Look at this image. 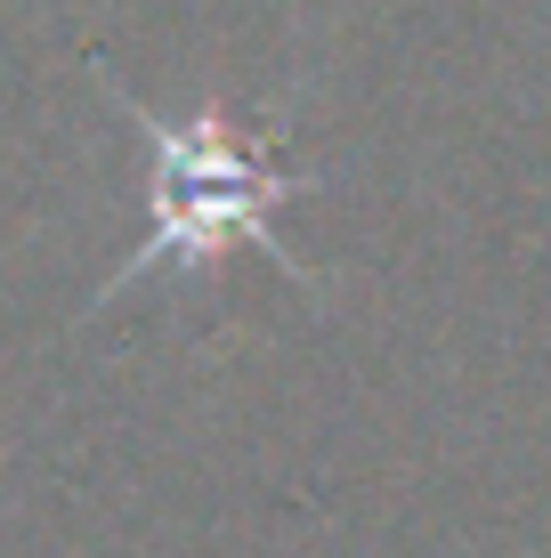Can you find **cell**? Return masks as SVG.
Returning a JSON list of instances; mask_svg holds the SVG:
<instances>
[{
  "label": "cell",
  "instance_id": "obj_1",
  "mask_svg": "<svg viewBox=\"0 0 551 558\" xmlns=\"http://www.w3.org/2000/svg\"><path fill=\"white\" fill-rule=\"evenodd\" d=\"M89 73H98V89L130 113V130L146 138V243L98 283L89 307L122 300L130 283H146V276L212 283L227 252H260L284 283H316V267L284 243L276 210L300 203V195H316L325 170L284 162V154L268 138H252L227 106L155 113V106L130 98L122 82H106V65H89Z\"/></svg>",
  "mask_w": 551,
  "mask_h": 558
}]
</instances>
